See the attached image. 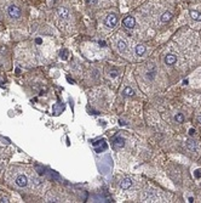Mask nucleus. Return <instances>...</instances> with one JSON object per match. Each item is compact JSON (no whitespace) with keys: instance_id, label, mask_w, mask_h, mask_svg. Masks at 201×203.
I'll list each match as a JSON object with an SVG mask.
<instances>
[{"instance_id":"6","label":"nucleus","mask_w":201,"mask_h":203,"mask_svg":"<svg viewBox=\"0 0 201 203\" xmlns=\"http://www.w3.org/2000/svg\"><path fill=\"white\" fill-rule=\"evenodd\" d=\"M176 62H177V57L175 55H172V54H168V55H166V57H165V63L168 65V66L175 65Z\"/></svg>"},{"instance_id":"11","label":"nucleus","mask_w":201,"mask_h":203,"mask_svg":"<svg viewBox=\"0 0 201 203\" xmlns=\"http://www.w3.org/2000/svg\"><path fill=\"white\" fill-rule=\"evenodd\" d=\"M187 147L189 150H191L193 152H195V151L198 150V145H196V142H195V141H188L187 142Z\"/></svg>"},{"instance_id":"3","label":"nucleus","mask_w":201,"mask_h":203,"mask_svg":"<svg viewBox=\"0 0 201 203\" xmlns=\"http://www.w3.org/2000/svg\"><path fill=\"white\" fill-rule=\"evenodd\" d=\"M122 25L125 26L126 28H128V29H132V28L136 26V21H134V18H133L132 16H127V17L124 18Z\"/></svg>"},{"instance_id":"2","label":"nucleus","mask_w":201,"mask_h":203,"mask_svg":"<svg viewBox=\"0 0 201 203\" xmlns=\"http://www.w3.org/2000/svg\"><path fill=\"white\" fill-rule=\"evenodd\" d=\"M7 12L12 18H20L21 17V9L18 6H16V5H11V6H9Z\"/></svg>"},{"instance_id":"19","label":"nucleus","mask_w":201,"mask_h":203,"mask_svg":"<svg viewBox=\"0 0 201 203\" xmlns=\"http://www.w3.org/2000/svg\"><path fill=\"white\" fill-rule=\"evenodd\" d=\"M34 184L37 185V186H39V185L41 184V181H40V179H34Z\"/></svg>"},{"instance_id":"21","label":"nucleus","mask_w":201,"mask_h":203,"mask_svg":"<svg viewBox=\"0 0 201 203\" xmlns=\"http://www.w3.org/2000/svg\"><path fill=\"white\" fill-rule=\"evenodd\" d=\"M196 120H198V123H200V124H201V114H199V116H198Z\"/></svg>"},{"instance_id":"22","label":"nucleus","mask_w":201,"mask_h":203,"mask_svg":"<svg viewBox=\"0 0 201 203\" xmlns=\"http://www.w3.org/2000/svg\"><path fill=\"white\" fill-rule=\"evenodd\" d=\"M189 134H190V135H194V134H195V130H194V129H190V130H189Z\"/></svg>"},{"instance_id":"7","label":"nucleus","mask_w":201,"mask_h":203,"mask_svg":"<svg viewBox=\"0 0 201 203\" xmlns=\"http://www.w3.org/2000/svg\"><path fill=\"white\" fill-rule=\"evenodd\" d=\"M57 14H58V16L61 17V18H68L69 17V10L68 9H66V8H60L57 10Z\"/></svg>"},{"instance_id":"8","label":"nucleus","mask_w":201,"mask_h":203,"mask_svg":"<svg viewBox=\"0 0 201 203\" xmlns=\"http://www.w3.org/2000/svg\"><path fill=\"white\" fill-rule=\"evenodd\" d=\"M189 15L191 16V18L195 20V21H201V12L196 10H190L189 11Z\"/></svg>"},{"instance_id":"10","label":"nucleus","mask_w":201,"mask_h":203,"mask_svg":"<svg viewBox=\"0 0 201 203\" xmlns=\"http://www.w3.org/2000/svg\"><path fill=\"white\" fill-rule=\"evenodd\" d=\"M171 17H172V14L168 12V11H166V12H164V15L161 16V21L164 23H166V22H168L171 20Z\"/></svg>"},{"instance_id":"1","label":"nucleus","mask_w":201,"mask_h":203,"mask_svg":"<svg viewBox=\"0 0 201 203\" xmlns=\"http://www.w3.org/2000/svg\"><path fill=\"white\" fill-rule=\"evenodd\" d=\"M116 23H117V17L114 14L108 15L107 17H105V20H104V25L107 26L108 28H114L116 26Z\"/></svg>"},{"instance_id":"14","label":"nucleus","mask_w":201,"mask_h":203,"mask_svg":"<svg viewBox=\"0 0 201 203\" xmlns=\"http://www.w3.org/2000/svg\"><path fill=\"white\" fill-rule=\"evenodd\" d=\"M124 95H125V96H133L134 92H133V90L131 88H130V86H126V88L124 89Z\"/></svg>"},{"instance_id":"13","label":"nucleus","mask_w":201,"mask_h":203,"mask_svg":"<svg viewBox=\"0 0 201 203\" xmlns=\"http://www.w3.org/2000/svg\"><path fill=\"white\" fill-rule=\"evenodd\" d=\"M126 43L124 42V40H117V49H119L120 51H125L126 50Z\"/></svg>"},{"instance_id":"17","label":"nucleus","mask_w":201,"mask_h":203,"mask_svg":"<svg viewBox=\"0 0 201 203\" xmlns=\"http://www.w3.org/2000/svg\"><path fill=\"white\" fill-rule=\"evenodd\" d=\"M195 178H201V169L195 170Z\"/></svg>"},{"instance_id":"12","label":"nucleus","mask_w":201,"mask_h":203,"mask_svg":"<svg viewBox=\"0 0 201 203\" xmlns=\"http://www.w3.org/2000/svg\"><path fill=\"white\" fill-rule=\"evenodd\" d=\"M114 145L116 147H122L124 145H125V140H124L122 137H116L115 141H114Z\"/></svg>"},{"instance_id":"5","label":"nucleus","mask_w":201,"mask_h":203,"mask_svg":"<svg viewBox=\"0 0 201 203\" xmlns=\"http://www.w3.org/2000/svg\"><path fill=\"white\" fill-rule=\"evenodd\" d=\"M132 186V180L131 179H128V178H125L124 180L120 182V187L122 190H128L130 187Z\"/></svg>"},{"instance_id":"16","label":"nucleus","mask_w":201,"mask_h":203,"mask_svg":"<svg viewBox=\"0 0 201 203\" xmlns=\"http://www.w3.org/2000/svg\"><path fill=\"white\" fill-rule=\"evenodd\" d=\"M86 4L90 5V6H93V5L97 4V0H86Z\"/></svg>"},{"instance_id":"15","label":"nucleus","mask_w":201,"mask_h":203,"mask_svg":"<svg viewBox=\"0 0 201 203\" xmlns=\"http://www.w3.org/2000/svg\"><path fill=\"white\" fill-rule=\"evenodd\" d=\"M175 120L177 122V123H183V122H184V117H183L182 113H178V114L175 116Z\"/></svg>"},{"instance_id":"20","label":"nucleus","mask_w":201,"mask_h":203,"mask_svg":"<svg viewBox=\"0 0 201 203\" xmlns=\"http://www.w3.org/2000/svg\"><path fill=\"white\" fill-rule=\"evenodd\" d=\"M110 75H111V78H115L116 75H117V72H116V71H113V72L110 73Z\"/></svg>"},{"instance_id":"9","label":"nucleus","mask_w":201,"mask_h":203,"mask_svg":"<svg viewBox=\"0 0 201 203\" xmlns=\"http://www.w3.org/2000/svg\"><path fill=\"white\" fill-rule=\"evenodd\" d=\"M145 51H147V48H145L144 45L139 44V45L136 46V54H137L138 56H143L145 54Z\"/></svg>"},{"instance_id":"18","label":"nucleus","mask_w":201,"mask_h":203,"mask_svg":"<svg viewBox=\"0 0 201 203\" xmlns=\"http://www.w3.org/2000/svg\"><path fill=\"white\" fill-rule=\"evenodd\" d=\"M149 77H150L151 79L154 78V77H155V72H154V71H153V72H148V78H149Z\"/></svg>"},{"instance_id":"4","label":"nucleus","mask_w":201,"mask_h":203,"mask_svg":"<svg viewBox=\"0 0 201 203\" xmlns=\"http://www.w3.org/2000/svg\"><path fill=\"white\" fill-rule=\"evenodd\" d=\"M27 184H28V179H27L26 175H23V174H20V175L16 178V185L17 186L24 187V186H27Z\"/></svg>"}]
</instances>
